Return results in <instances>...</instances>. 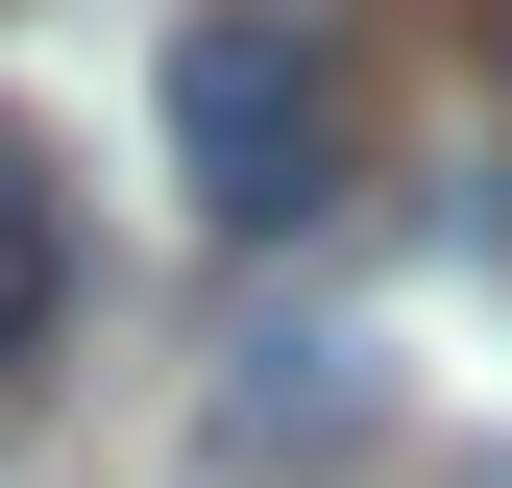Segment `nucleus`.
I'll list each match as a JSON object with an SVG mask.
<instances>
[{"mask_svg":"<svg viewBox=\"0 0 512 488\" xmlns=\"http://www.w3.org/2000/svg\"><path fill=\"white\" fill-rule=\"evenodd\" d=\"M49 293H74V220H49V147L0 122V391H25V342H49Z\"/></svg>","mask_w":512,"mask_h":488,"instance_id":"nucleus-2","label":"nucleus"},{"mask_svg":"<svg viewBox=\"0 0 512 488\" xmlns=\"http://www.w3.org/2000/svg\"><path fill=\"white\" fill-rule=\"evenodd\" d=\"M366 415V342H244V391H220V440L269 464V440H342Z\"/></svg>","mask_w":512,"mask_h":488,"instance_id":"nucleus-3","label":"nucleus"},{"mask_svg":"<svg viewBox=\"0 0 512 488\" xmlns=\"http://www.w3.org/2000/svg\"><path fill=\"white\" fill-rule=\"evenodd\" d=\"M171 171H196L220 244H293L342 196V74H317L293 0H220V25H171Z\"/></svg>","mask_w":512,"mask_h":488,"instance_id":"nucleus-1","label":"nucleus"},{"mask_svg":"<svg viewBox=\"0 0 512 488\" xmlns=\"http://www.w3.org/2000/svg\"><path fill=\"white\" fill-rule=\"evenodd\" d=\"M488 98H512V0H488Z\"/></svg>","mask_w":512,"mask_h":488,"instance_id":"nucleus-4","label":"nucleus"}]
</instances>
